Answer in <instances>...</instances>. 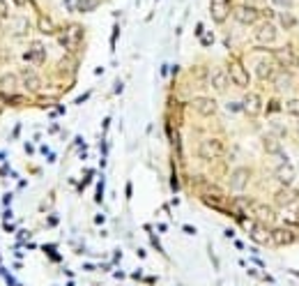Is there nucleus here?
Masks as SVG:
<instances>
[{"mask_svg":"<svg viewBox=\"0 0 299 286\" xmlns=\"http://www.w3.org/2000/svg\"><path fill=\"white\" fill-rule=\"evenodd\" d=\"M223 152V143L219 139H205L201 143V148H198V155L203 157V159H214V157H219Z\"/></svg>","mask_w":299,"mask_h":286,"instance_id":"20e7f679","label":"nucleus"},{"mask_svg":"<svg viewBox=\"0 0 299 286\" xmlns=\"http://www.w3.org/2000/svg\"><path fill=\"white\" fill-rule=\"evenodd\" d=\"M212 42H214V37H212V35H207V37H205V42H203V44H205V47H210Z\"/></svg>","mask_w":299,"mask_h":286,"instance_id":"7c9ffc66","label":"nucleus"},{"mask_svg":"<svg viewBox=\"0 0 299 286\" xmlns=\"http://www.w3.org/2000/svg\"><path fill=\"white\" fill-rule=\"evenodd\" d=\"M212 19L217 23H223L228 19V14H230V0H212Z\"/></svg>","mask_w":299,"mask_h":286,"instance_id":"39448f33","label":"nucleus"},{"mask_svg":"<svg viewBox=\"0 0 299 286\" xmlns=\"http://www.w3.org/2000/svg\"><path fill=\"white\" fill-rule=\"evenodd\" d=\"M203 201H205L210 208H217V210L223 208V198L217 196V194H203Z\"/></svg>","mask_w":299,"mask_h":286,"instance_id":"b1692460","label":"nucleus"},{"mask_svg":"<svg viewBox=\"0 0 299 286\" xmlns=\"http://www.w3.org/2000/svg\"><path fill=\"white\" fill-rule=\"evenodd\" d=\"M263 143H265V150L269 152V155H283V150H281V143L276 139H274L272 134H267L263 139Z\"/></svg>","mask_w":299,"mask_h":286,"instance_id":"6ab92c4d","label":"nucleus"},{"mask_svg":"<svg viewBox=\"0 0 299 286\" xmlns=\"http://www.w3.org/2000/svg\"><path fill=\"white\" fill-rule=\"evenodd\" d=\"M210 84L214 90H219V93H223V90L228 88V84H230V78H228V72H223V69H214L210 76Z\"/></svg>","mask_w":299,"mask_h":286,"instance_id":"ddd939ff","label":"nucleus"},{"mask_svg":"<svg viewBox=\"0 0 299 286\" xmlns=\"http://www.w3.org/2000/svg\"><path fill=\"white\" fill-rule=\"evenodd\" d=\"M12 32L14 35H26L28 32V21L23 19V16H16L14 23H12Z\"/></svg>","mask_w":299,"mask_h":286,"instance_id":"4be33fe9","label":"nucleus"},{"mask_svg":"<svg viewBox=\"0 0 299 286\" xmlns=\"http://www.w3.org/2000/svg\"><path fill=\"white\" fill-rule=\"evenodd\" d=\"M274 176H276V180H279L281 185H292V182H294V176H297V173H294V167H292V164L283 161V164L276 169V173H274Z\"/></svg>","mask_w":299,"mask_h":286,"instance_id":"9d476101","label":"nucleus"},{"mask_svg":"<svg viewBox=\"0 0 299 286\" xmlns=\"http://www.w3.org/2000/svg\"><path fill=\"white\" fill-rule=\"evenodd\" d=\"M242 109L246 111L248 115H258L260 109H263V99H260V95H246L242 102Z\"/></svg>","mask_w":299,"mask_h":286,"instance_id":"f8f14e48","label":"nucleus"},{"mask_svg":"<svg viewBox=\"0 0 299 286\" xmlns=\"http://www.w3.org/2000/svg\"><path fill=\"white\" fill-rule=\"evenodd\" d=\"M274 111H279V102H274V99H272V104H269V113H274Z\"/></svg>","mask_w":299,"mask_h":286,"instance_id":"c85d7f7f","label":"nucleus"},{"mask_svg":"<svg viewBox=\"0 0 299 286\" xmlns=\"http://www.w3.org/2000/svg\"><path fill=\"white\" fill-rule=\"evenodd\" d=\"M235 19H237L242 26H253V23L260 19V12H258V7H253V5H239L237 10H235Z\"/></svg>","mask_w":299,"mask_h":286,"instance_id":"7ed1b4c3","label":"nucleus"},{"mask_svg":"<svg viewBox=\"0 0 299 286\" xmlns=\"http://www.w3.org/2000/svg\"><path fill=\"white\" fill-rule=\"evenodd\" d=\"M16 84H19V78H16V74H3V78H0V88L5 90H14Z\"/></svg>","mask_w":299,"mask_h":286,"instance_id":"412c9836","label":"nucleus"},{"mask_svg":"<svg viewBox=\"0 0 299 286\" xmlns=\"http://www.w3.org/2000/svg\"><path fill=\"white\" fill-rule=\"evenodd\" d=\"M23 58H26L28 63L39 65V63H44V60H46V51H44V47H41L39 42H35V44L30 47V51H28Z\"/></svg>","mask_w":299,"mask_h":286,"instance_id":"2eb2a0df","label":"nucleus"},{"mask_svg":"<svg viewBox=\"0 0 299 286\" xmlns=\"http://www.w3.org/2000/svg\"><path fill=\"white\" fill-rule=\"evenodd\" d=\"M193 109L198 111L201 115H212L217 111V102L212 97H196L193 99Z\"/></svg>","mask_w":299,"mask_h":286,"instance_id":"9b49d317","label":"nucleus"},{"mask_svg":"<svg viewBox=\"0 0 299 286\" xmlns=\"http://www.w3.org/2000/svg\"><path fill=\"white\" fill-rule=\"evenodd\" d=\"M265 0H246V5H263Z\"/></svg>","mask_w":299,"mask_h":286,"instance_id":"c756f323","label":"nucleus"},{"mask_svg":"<svg viewBox=\"0 0 299 286\" xmlns=\"http://www.w3.org/2000/svg\"><path fill=\"white\" fill-rule=\"evenodd\" d=\"M248 235H251V240L256 244H269L272 242V231H269L265 224H256V226H251V229H248Z\"/></svg>","mask_w":299,"mask_h":286,"instance_id":"423d86ee","label":"nucleus"},{"mask_svg":"<svg viewBox=\"0 0 299 286\" xmlns=\"http://www.w3.org/2000/svg\"><path fill=\"white\" fill-rule=\"evenodd\" d=\"M23 86H26L30 93H37V90L41 88V81L35 72H23Z\"/></svg>","mask_w":299,"mask_h":286,"instance_id":"a211bd4d","label":"nucleus"},{"mask_svg":"<svg viewBox=\"0 0 299 286\" xmlns=\"http://www.w3.org/2000/svg\"><path fill=\"white\" fill-rule=\"evenodd\" d=\"M299 198V192L297 189H290V185H285V189H281L279 194H276V203L279 206H290L292 201H297Z\"/></svg>","mask_w":299,"mask_h":286,"instance_id":"dca6fc26","label":"nucleus"},{"mask_svg":"<svg viewBox=\"0 0 299 286\" xmlns=\"http://www.w3.org/2000/svg\"><path fill=\"white\" fill-rule=\"evenodd\" d=\"M253 215H256V219H258L260 224H272L274 219H276V213H274V208H269V206H253Z\"/></svg>","mask_w":299,"mask_h":286,"instance_id":"4468645a","label":"nucleus"},{"mask_svg":"<svg viewBox=\"0 0 299 286\" xmlns=\"http://www.w3.org/2000/svg\"><path fill=\"white\" fill-rule=\"evenodd\" d=\"M294 63H297V67H299V56H297V58H294Z\"/></svg>","mask_w":299,"mask_h":286,"instance_id":"72a5a7b5","label":"nucleus"},{"mask_svg":"<svg viewBox=\"0 0 299 286\" xmlns=\"http://www.w3.org/2000/svg\"><path fill=\"white\" fill-rule=\"evenodd\" d=\"M272 242L276 247H285V244H292L294 242V233L292 229H285V226H279V229L272 231Z\"/></svg>","mask_w":299,"mask_h":286,"instance_id":"6e6552de","label":"nucleus"},{"mask_svg":"<svg viewBox=\"0 0 299 286\" xmlns=\"http://www.w3.org/2000/svg\"><path fill=\"white\" fill-rule=\"evenodd\" d=\"M248 178H251V173H248V169H235L230 176V189H237V192H242L244 187H246Z\"/></svg>","mask_w":299,"mask_h":286,"instance_id":"1a4fd4ad","label":"nucleus"},{"mask_svg":"<svg viewBox=\"0 0 299 286\" xmlns=\"http://www.w3.org/2000/svg\"><path fill=\"white\" fill-rule=\"evenodd\" d=\"M279 19H281V26H283L285 30H292V28H297V19H294L290 12H281Z\"/></svg>","mask_w":299,"mask_h":286,"instance_id":"5701e85b","label":"nucleus"},{"mask_svg":"<svg viewBox=\"0 0 299 286\" xmlns=\"http://www.w3.org/2000/svg\"><path fill=\"white\" fill-rule=\"evenodd\" d=\"M14 5H23V0H14Z\"/></svg>","mask_w":299,"mask_h":286,"instance_id":"473e14b6","label":"nucleus"},{"mask_svg":"<svg viewBox=\"0 0 299 286\" xmlns=\"http://www.w3.org/2000/svg\"><path fill=\"white\" fill-rule=\"evenodd\" d=\"M276 5H290V0H274Z\"/></svg>","mask_w":299,"mask_h":286,"instance_id":"2f4dec72","label":"nucleus"},{"mask_svg":"<svg viewBox=\"0 0 299 286\" xmlns=\"http://www.w3.org/2000/svg\"><path fill=\"white\" fill-rule=\"evenodd\" d=\"M285 109H288V113H290V115L299 118V97H290L288 102H285Z\"/></svg>","mask_w":299,"mask_h":286,"instance_id":"bb28decb","label":"nucleus"},{"mask_svg":"<svg viewBox=\"0 0 299 286\" xmlns=\"http://www.w3.org/2000/svg\"><path fill=\"white\" fill-rule=\"evenodd\" d=\"M228 78H230L237 88H246L248 81H251V78H248V72L242 65V60H232L230 63V67H228Z\"/></svg>","mask_w":299,"mask_h":286,"instance_id":"f03ea898","label":"nucleus"},{"mask_svg":"<svg viewBox=\"0 0 299 286\" xmlns=\"http://www.w3.org/2000/svg\"><path fill=\"white\" fill-rule=\"evenodd\" d=\"M39 30L46 32V35H53V32H56V26H53V21L48 16H41L39 19Z\"/></svg>","mask_w":299,"mask_h":286,"instance_id":"393cba45","label":"nucleus"},{"mask_svg":"<svg viewBox=\"0 0 299 286\" xmlns=\"http://www.w3.org/2000/svg\"><path fill=\"white\" fill-rule=\"evenodd\" d=\"M274 56L279 58V60H281V63H283V65H288L290 60H292V58H294V51H292V47H290V44H285V47L276 49V53H274Z\"/></svg>","mask_w":299,"mask_h":286,"instance_id":"aec40b11","label":"nucleus"},{"mask_svg":"<svg viewBox=\"0 0 299 286\" xmlns=\"http://www.w3.org/2000/svg\"><path fill=\"white\" fill-rule=\"evenodd\" d=\"M10 14V7L5 5V0H0V19H3V16H7Z\"/></svg>","mask_w":299,"mask_h":286,"instance_id":"cd10ccee","label":"nucleus"},{"mask_svg":"<svg viewBox=\"0 0 299 286\" xmlns=\"http://www.w3.org/2000/svg\"><path fill=\"white\" fill-rule=\"evenodd\" d=\"M272 74H274L272 60H258V63H256V76L258 78H269Z\"/></svg>","mask_w":299,"mask_h":286,"instance_id":"f3484780","label":"nucleus"},{"mask_svg":"<svg viewBox=\"0 0 299 286\" xmlns=\"http://www.w3.org/2000/svg\"><path fill=\"white\" fill-rule=\"evenodd\" d=\"M83 42V28L78 26V23H69V26H65V30H62L60 35V44L67 51H78V47H81Z\"/></svg>","mask_w":299,"mask_h":286,"instance_id":"f257e3e1","label":"nucleus"},{"mask_svg":"<svg viewBox=\"0 0 299 286\" xmlns=\"http://www.w3.org/2000/svg\"><path fill=\"white\" fill-rule=\"evenodd\" d=\"M256 39L263 44L276 42V26H274V23H260V26L256 28Z\"/></svg>","mask_w":299,"mask_h":286,"instance_id":"0eeeda50","label":"nucleus"},{"mask_svg":"<svg viewBox=\"0 0 299 286\" xmlns=\"http://www.w3.org/2000/svg\"><path fill=\"white\" fill-rule=\"evenodd\" d=\"M99 3L97 0H76V10L78 12H92Z\"/></svg>","mask_w":299,"mask_h":286,"instance_id":"a878e982","label":"nucleus"}]
</instances>
